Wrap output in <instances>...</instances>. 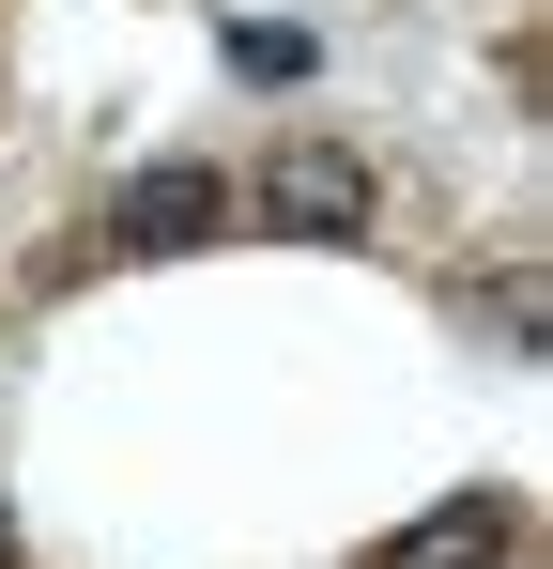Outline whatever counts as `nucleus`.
Wrapping results in <instances>:
<instances>
[{
	"instance_id": "1",
	"label": "nucleus",
	"mask_w": 553,
	"mask_h": 569,
	"mask_svg": "<svg viewBox=\"0 0 553 569\" xmlns=\"http://www.w3.org/2000/svg\"><path fill=\"white\" fill-rule=\"evenodd\" d=\"M262 216L292 231V247H354V231H369V170L323 154V139H292V154L262 170Z\"/></svg>"
},
{
	"instance_id": "2",
	"label": "nucleus",
	"mask_w": 553,
	"mask_h": 569,
	"mask_svg": "<svg viewBox=\"0 0 553 569\" xmlns=\"http://www.w3.org/2000/svg\"><path fill=\"white\" fill-rule=\"evenodd\" d=\"M200 231H215V170H184V154L108 200V247H139V262H170V247H200Z\"/></svg>"
},
{
	"instance_id": "3",
	"label": "nucleus",
	"mask_w": 553,
	"mask_h": 569,
	"mask_svg": "<svg viewBox=\"0 0 553 569\" xmlns=\"http://www.w3.org/2000/svg\"><path fill=\"white\" fill-rule=\"evenodd\" d=\"M507 555V492H461L446 523H400L384 539V569H492Z\"/></svg>"
},
{
	"instance_id": "4",
	"label": "nucleus",
	"mask_w": 553,
	"mask_h": 569,
	"mask_svg": "<svg viewBox=\"0 0 553 569\" xmlns=\"http://www.w3.org/2000/svg\"><path fill=\"white\" fill-rule=\"evenodd\" d=\"M492 323H507V339L539 355V339H553V292H539V278H492Z\"/></svg>"
},
{
	"instance_id": "5",
	"label": "nucleus",
	"mask_w": 553,
	"mask_h": 569,
	"mask_svg": "<svg viewBox=\"0 0 553 569\" xmlns=\"http://www.w3.org/2000/svg\"><path fill=\"white\" fill-rule=\"evenodd\" d=\"M0 569H16V523H0Z\"/></svg>"
}]
</instances>
